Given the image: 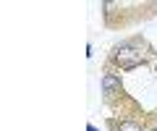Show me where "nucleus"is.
<instances>
[{"label":"nucleus","instance_id":"3","mask_svg":"<svg viewBox=\"0 0 157 131\" xmlns=\"http://www.w3.org/2000/svg\"><path fill=\"white\" fill-rule=\"evenodd\" d=\"M118 131H141V126L134 123V121H123V123L118 126Z\"/></svg>","mask_w":157,"mask_h":131},{"label":"nucleus","instance_id":"2","mask_svg":"<svg viewBox=\"0 0 157 131\" xmlns=\"http://www.w3.org/2000/svg\"><path fill=\"white\" fill-rule=\"evenodd\" d=\"M102 89H105L107 97L121 94V79H118L115 74H105V79H102Z\"/></svg>","mask_w":157,"mask_h":131},{"label":"nucleus","instance_id":"1","mask_svg":"<svg viewBox=\"0 0 157 131\" xmlns=\"http://www.w3.org/2000/svg\"><path fill=\"white\" fill-rule=\"evenodd\" d=\"M115 60L121 68H136V66H141V50H136L134 45H121L115 47Z\"/></svg>","mask_w":157,"mask_h":131}]
</instances>
